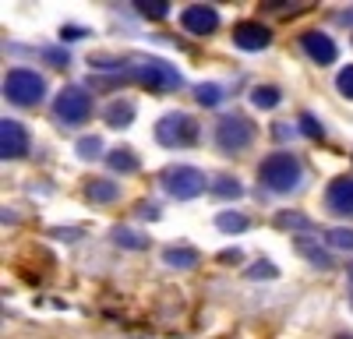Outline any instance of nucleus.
<instances>
[{"label": "nucleus", "instance_id": "1a4fd4ad", "mask_svg": "<svg viewBox=\"0 0 353 339\" xmlns=\"http://www.w3.org/2000/svg\"><path fill=\"white\" fill-rule=\"evenodd\" d=\"M181 25L188 28L191 36H212L216 28H219V14H216V8H209V4H191V8H184Z\"/></svg>", "mask_w": 353, "mask_h": 339}, {"label": "nucleus", "instance_id": "39448f33", "mask_svg": "<svg viewBox=\"0 0 353 339\" xmlns=\"http://www.w3.org/2000/svg\"><path fill=\"white\" fill-rule=\"evenodd\" d=\"M163 187L176 202H191V198H198L205 191V174L194 166H170L163 174Z\"/></svg>", "mask_w": 353, "mask_h": 339}, {"label": "nucleus", "instance_id": "f8f14e48", "mask_svg": "<svg viewBox=\"0 0 353 339\" xmlns=\"http://www.w3.org/2000/svg\"><path fill=\"white\" fill-rule=\"evenodd\" d=\"M233 43H237L241 50H251L254 53V50H265V46L272 43V32L261 21H241L237 28H233Z\"/></svg>", "mask_w": 353, "mask_h": 339}, {"label": "nucleus", "instance_id": "f257e3e1", "mask_svg": "<svg viewBox=\"0 0 353 339\" xmlns=\"http://www.w3.org/2000/svg\"><path fill=\"white\" fill-rule=\"evenodd\" d=\"M258 177H261V184L269 191L286 194V191H293L301 184V163H297V156H290V152H272V156L261 159Z\"/></svg>", "mask_w": 353, "mask_h": 339}, {"label": "nucleus", "instance_id": "c85d7f7f", "mask_svg": "<svg viewBox=\"0 0 353 339\" xmlns=\"http://www.w3.org/2000/svg\"><path fill=\"white\" fill-rule=\"evenodd\" d=\"M336 89H339L346 99H353V64H346V68L339 71V78H336Z\"/></svg>", "mask_w": 353, "mask_h": 339}, {"label": "nucleus", "instance_id": "4be33fe9", "mask_svg": "<svg viewBox=\"0 0 353 339\" xmlns=\"http://www.w3.org/2000/svg\"><path fill=\"white\" fill-rule=\"evenodd\" d=\"M209 187H212L219 198H241V194H244V184H241V181L223 177V174H219V177H212V184H209Z\"/></svg>", "mask_w": 353, "mask_h": 339}, {"label": "nucleus", "instance_id": "cd10ccee", "mask_svg": "<svg viewBox=\"0 0 353 339\" xmlns=\"http://www.w3.org/2000/svg\"><path fill=\"white\" fill-rule=\"evenodd\" d=\"M276 276H279V269L272 262H258L248 269V279H276Z\"/></svg>", "mask_w": 353, "mask_h": 339}, {"label": "nucleus", "instance_id": "bb28decb", "mask_svg": "<svg viewBox=\"0 0 353 339\" xmlns=\"http://www.w3.org/2000/svg\"><path fill=\"white\" fill-rule=\"evenodd\" d=\"M301 131H304L307 138H314V141H318V138H325V127H321V124L311 117V113H301Z\"/></svg>", "mask_w": 353, "mask_h": 339}, {"label": "nucleus", "instance_id": "a211bd4d", "mask_svg": "<svg viewBox=\"0 0 353 339\" xmlns=\"http://www.w3.org/2000/svg\"><path fill=\"white\" fill-rule=\"evenodd\" d=\"M106 163H110V170H117V174H134L138 170V156L131 149H113L106 156Z\"/></svg>", "mask_w": 353, "mask_h": 339}, {"label": "nucleus", "instance_id": "4468645a", "mask_svg": "<svg viewBox=\"0 0 353 339\" xmlns=\"http://www.w3.org/2000/svg\"><path fill=\"white\" fill-rule=\"evenodd\" d=\"M85 194H88V202H92V205H110V202L121 198V187H117L113 181H106V177H99V181H92L85 187Z\"/></svg>", "mask_w": 353, "mask_h": 339}, {"label": "nucleus", "instance_id": "7ed1b4c3", "mask_svg": "<svg viewBox=\"0 0 353 339\" xmlns=\"http://www.w3.org/2000/svg\"><path fill=\"white\" fill-rule=\"evenodd\" d=\"M254 141V124L248 117H241V113H230V117H223L216 124V145L233 156V152H244L248 145Z\"/></svg>", "mask_w": 353, "mask_h": 339}, {"label": "nucleus", "instance_id": "2f4dec72", "mask_svg": "<svg viewBox=\"0 0 353 339\" xmlns=\"http://www.w3.org/2000/svg\"><path fill=\"white\" fill-rule=\"evenodd\" d=\"M219 262H223V265H233V262H241V251H237V247H233V251H223V254H219Z\"/></svg>", "mask_w": 353, "mask_h": 339}, {"label": "nucleus", "instance_id": "473e14b6", "mask_svg": "<svg viewBox=\"0 0 353 339\" xmlns=\"http://www.w3.org/2000/svg\"><path fill=\"white\" fill-rule=\"evenodd\" d=\"M53 237H61V240H74L78 230H53Z\"/></svg>", "mask_w": 353, "mask_h": 339}, {"label": "nucleus", "instance_id": "aec40b11", "mask_svg": "<svg viewBox=\"0 0 353 339\" xmlns=\"http://www.w3.org/2000/svg\"><path fill=\"white\" fill-rule=\"evenodd\" d=\"M134 121V106L131 103H113L110 110H106V124L110 127H128Z\"/></svg>", "mask_w": 353, "mask_h": 339}, {"label": "nucleus", "instance_id": "393cba45", "mask_svg": "<svg viewBox=\"0 0 353 339\" xmlns=\"http://www.w3.org/2000/svg\"><path fill=\"white\" fill-rule=\"evenodd\" d=\"M325 240L339 251H353V230H346V226H336V230L325 234Z\"/></svg>", "mask_w": 353, "mask_h": 339}, {"label": "nucleus", "instance_id": "a878e982", "mask_svg": "<svg viewBox=\"0 0 353 339\" xmlns=\"http://www.w3.org/2000/svg\"><path fill=\"white\" fill-rule=\"evenodd\" d=\"M99 149H103V141L96 138V134H88V138H81L78 141V159H99Z\"/></svg>", "mask_w": 353, "mask_h": 339}, {"label": "nucleus", "instance_id": "5701e85b", "mask_svg": "<svg viewBox=\"0 0 353 339\" xmlns=\"http://www.w3.org/2000/svg\"><path fill=\"white\" fill-rule=\"evenodd\" d=\"M223 85H216V81H205V85H198V92H194V99L201 103V106H219L223 103Z\"/></svg>", "mask_w": 353, "mask_h": 339}, {"label": "nucleus", "instance_id": "6ab92c4d", "mask_svg": "<svg viewBox=\"0 0 353 339\" xmlns=\"http://www.w3.org/2000/svg\"><path fill=\"white\" fill-rule=\"evenodd\" d=\"M113 244H121L128 251H145V247H149V237L128 230V226H117V230H113Z\"/></svg>", "mask_w": 353, "mask_h": 339}, {"label": "nucleus", "instance_id": "0eeeda50", "mask_svg": "<svg viewBox=\"0 0 353 339\" xmlns=\"http://www.w3.org/2000/svg\"><path fill=\"white\" fill-rule=\"evenodd\" d=\"M53 110H57V117H61L64 124L74 127V124L88 121V113H92V99H88V92L78 89V85H68V89H61V96H57Z\"/></svg>", "mask_w": 353, "mask_h": 339}, {"label": "nucleus", "instance_id": "20e7f679", "mask_svg": "<svg viewBox=\"0 0 353 339\" xmlns=\"http://www.w3.org/2000/svg\"><path fill=\"white\" fill-rule=\"evenodd\" d=\"M198 138V124L188 117V113H166V117L156 124V141L163 149H184Z\"/></svg>", "mask_w": 353, "mask_h": 339}, {"label": "nucleus", "instance_id": "dca6fc26", "mask_svg": "<svg viewBox=\"0 0 353 339\" xmlns=\"http://www.w3.org/2000/svg\"><path fill=\"white\" fill-rule=\"evenodd\" d=\"M276 226H279V230H297V234H311L314 230V223L304 216V212H276V219H272Z\"/></svg>", "mask_w": 353, "mask_h": 339}, {"label": "nucleus", "instance_id": "c9c22d12", "mask_svg": "<svg viewBox=\"0 0 353 339\" xmlns=\"http://www.w3.org/2000/svg\"><path fill=\"white\" fill-rule=\"evenodd\" d=\"M350 307H353V294H350Z\"/></svg>", "mask_w": 353, "mask_h": 339}, {"label": "nucleus", "instance_id": "f704fd0d", "mask_svg": "<svg viewBox=\"0 0 353 339\" xmlns=\"http://www.w3.org/2000/svg\"><path fill=\"white\" fill-rule=\"evenodd\" d=\"M346 276H350V279H353V265H350V269H346Z\"/></svg>", "mask_w": 353, "mask_h": 339}, {"label": "nucleus", "instance_id": "72a5a7b5", "mask_svg": "<svg viewBox=\"0 0 353 339\" xmlns=\"http://www.w3.org/2000/svg\"><path fill=\"white\" fill-rule=\"evenodd\" d=\"M336 339H353V336H350V332H339V336H336Z\"/></svg>", "mask_w": 353, "mask_h": 339}, {"label": "nucleus", "instance_id": "ddd939ff", "mask_svg": "<svg viewBox=\"0 0 353 339\" xmlns=\"http://www.w3.org/2000/svg\"><path fill=\"white\" fill-rule=\"evenodd\" d=\"M293 247H297V254H304L314 269H332V254L325 247H318L311 237H297V240H293Z\"/></svg>", "mask_w": 353, "mask_h": 339}, {"label": "nucleus", "instance_id": "c756f323", "mask_svg": "<svg viewBox=\"0 0 353 339\" xmlns=\"http://www.w3.org/2000/svg\"><path fill=\"white\" fill-rule=\"evenodd\" d=\"M43 56L53 64V68H68L71 64V56H68V50H43Z\"/></svg>", "mask_w": 353, "mask_h": 339}, {"label": "nucleus", "instance_id": "9d476101", "mask_svg": "<svg viewBox=\"0 0 353 339\" xmlns=\"http://www.w3.org/2000/svg\"><path fill=\"white\" fill-rule=\"evenodd\" d=\"M301 46H304V53L311 56L314 64H336V56H339V50H336V43H332V36H325V32H304L301 36Z\"/></svg>", "mask_w": 353, "mask_h": 339}, {"label": "nucleus", "instance_id": "b1692460", "mask_svg": "<svg viewBox=\"0 0 353 339\" xmlns=\"http://www.w3.org/2000/svg\"><path fill=\"white\" fill-rule=\"evenodd\" d=\"M134 11H138L141 18H152V21H159V18H166V14H170V4H166V0H138Z\"/></svg>", "mask_w": 353, "mask_h": 339}, {"label": "nucleus", "instance_id": "423d86ee", "mask_svg": "<svg viewBox=\"0 0 353 339\" xmlns=\"http://www.w3.org/2000/svg\"><path fill=\"white\" fill-rule=\"evenodd\" d=\"M131 71H134L138 81L152 85V89H163V92H173V89L184 85L181 71H176L173 64H166V61H159V56H145V61H138Z\"/></svg>", "mask_w": 353, "mask_h": 339}, {"label": "nucleus", "instance_id": "7c9ffc66", "mask_svg": "<svg viewBox=\"0 0 353 339\" xmlns=\"http://www.w3.org/2000/svg\"><path fill=\"white\" fill-rule=\"evenodd\" d=\"M88 32L85 28H78V25H64L61 28V43H78V39H85Z\"/></svg>", "mask_w": 353, "mask_h": 339}, {"label": "nucleus", "instance_id": "412c9836", "mask_svg": "<svg viewBox=\"0 0 353 339\" xmlns=\"http://www.w3.org/2000/svg\"><path fill=\"white\" fill-rule=\"evenodd\" d=\"M216 226L223 234H244L248 230V216L244 212H219L216 216Z\"/></svg>", "mask_w": 353, "mask_h": 339}, {"label": "nucleus", "instance_id": "2eb2a0df", "mask_svg": "<svg viewBox=\"0 0 353 339\" xmlns=\"http://www.w3.org/2000/svg\"><path fill=\"white\" fill-rule=\"evenodd\" d=\"M163 262L170 269H194L198 265V251L194 247H166L163 251Z\"/></svg>", "mask_w": 353, "mask_h": 339}, {"label": "nucleus", "instance_id": "f03ea898", "mask_svg": "<svg viewBox=\"0 0 353 339\" xmlns=\"http://www.w3.org/2000/svg\"><path fill=\"white\" fill-rule=\"evenodd\" d=\"M4 96H8L14 106H36V103L46 96V81H43L36 71H28V68H14V71H8V78H4Z\"/></svg>", "mask_w": 353, "mask_h": 339}, {"label": "nucleus", "instance_id": "f3484780", "mask_svg": "<svg viewBox=\"0 0 353 339\" xmlns=\"http://www.w3.org/2000/svg\"><path fill=\"white\" fill-rule=\"evenodd\" d=\"M251 103L258 110H276L283 103V92L276 89V85H254V89H251Z\"/></svg>", "mask_w": 353, "mask_h": 339}, {"label": "nucleus", "instance_id": "9b49d317", "mask_svg": "<svg viewBox=\"0 0 353 339\" xmlns=\"http://www.w3.org/2000/svg\"><path fill=\"white\" fill-rule=\"evenodd\" d=\"M325 205L332 216H353V177H336L325 191Z\"/></svg>", "mask_w": 353, "mask_h": 339}, {"label": "nucleus", "instance_id": "6e6552de", "mask_svg": "<svg viewBox=\"0 0 353 339\" xmlns=\"http://www.w3.org/2000/svg\"><path fill=\"white\" fill-rule=\"evenodd\" d=\"M25 152H28V131L18 121L4 117L0 121V156L4 159H21Z\"/></svg>", "mask_w": 353, "mask_h": 339}]
</instances>
